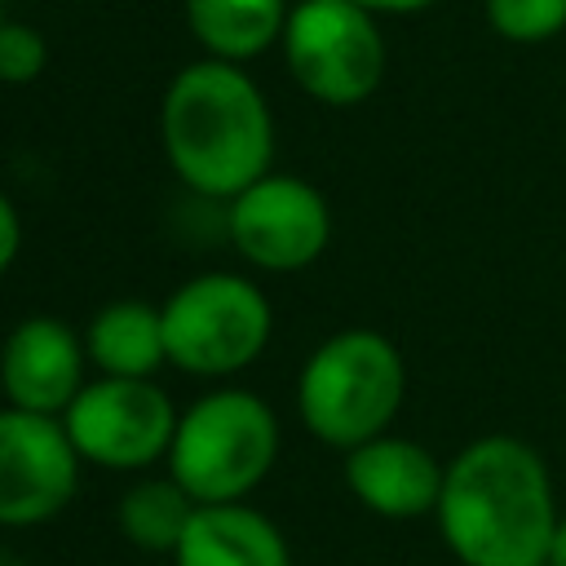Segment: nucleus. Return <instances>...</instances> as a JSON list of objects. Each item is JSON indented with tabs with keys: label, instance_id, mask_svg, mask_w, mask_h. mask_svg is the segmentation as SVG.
Returning a JSON list of instances; mask_svg holds the SVG:
<instances>
[{
	"label": "nucleus",
	"instance_id": "obj_1",
	"mask_svg": "<svg viewBox=\"0 0 566 566\" xmlns=\"http://www.w3.org/2000/svg\"><path fill=\"white\" fill-rule=\"evenodd\" d=\"M433 517L460 566H548L562 522L544 455L513 433H482L447 460Z\"/></svg>",
	"mask_w": 566,
	"mask_h": 566
},
{
	"label": "nucleus",
	"instance_id": "obj_2",
	"mask_svg": "<svg viewBox=\"0 0 566 566\" xmlns=\"http://www.w3.org/2000/svg\"><path fill=\"white\" fill-rule=\"evenodd\" d=\"M159 133L172 172L208 199H234L270 172V106L234 62L186 66L164 93Z\"/></svg>",
	"mask_w": 566,
	"mask_h": 566
},
{
	"label": "nucleus",
	"instance_id": "obj_3",
	"mask_svg": "<svg viewBox=\"0 0 566 566\" xmlns=\"http://www.w3.org/2000/svg\"><path fill=\"white\" fill-rule=\"evenodd\" d=\"M407 398V363L398 345L371 327L327 336L296 376L301 424L340 451L389 433Z\"/></svg>",
	"mask_w": 566,
	"mask_h": 566
},
{
	"label": "nucleus",
	"instance_id": "obj_4",
	"mask_svg": "<svg viewBox=\"0 0 566 566\" xmlns=\"http://www.w3.org/2000/svg\"><path fill=\"white\" fill-rule=\"evenodd\" d=\"M279 455V420L248 389H212L177 416L168 478L195 504L243 500Z\"/></svg>",
	"mask_w": 566,
	"mask_h": 566
},
{
	"label": "nucleus",
	"instance_id": "obj_5",
	"mask_svg": "<svg viewBox=\"0 0 566 566\" xmlns=\"http://www.w3.org/2000/svg\"><path fill=\"white\" fill-rule=\"evenodd\" d=\"M168 363L190 376H230L261 358L274 314L256 283L243 274H195L164 305Z\"/></svg>",
	"mask_w": 566,
	"mask_h": 566
},
{
	"label": "nucleus",
	"instance_id": "obj_6",
	"mask_svg": "<svg viewBox=\"0 0 566 566\" xmlns=\"http://www.w3.org/2000/svg\"><path fill=\"white\" fill-rule=\"evenodd\" d=\"M283 53L292 80L327 106L371 97L385 75V40L371 9L354 0H301L283 27Z\"/></svg>",
	"mask_w": 566,
	"mask_h": 566
},
{
	"label": "nucleus",
	"instance_id": "obj_7",
	"mask_svg": "<svg viewBox=\"0 0 566 566\" xmlns=\"http://www.w3.org/2000/svg\"><path fill=\"white\" fill-rule=\"evenodd\" d=\"M62 424L80 460L128 473L168 460L177 411L168 394L150 380L102 376L75 394V402L62 411Z\"/></svg>",
	"mask_w": 566,
	"mask_h": 566
},
{
	"label": "nucleus",
	"instance_id": "obj_8",
	"mask_svg": "<svg viewBox=\"0 0 566 566\" xmlns=\"http://www.w3.org/2000/svg\"><path fill=\"white\" fill-rule=\"evenodd\" d=\"M226 226L234 252L256 270H274V274L305 270L310 261L323 256L332 239L327 199L310 181L287 172H265L243 195H234Z\"/></svg>",
	"mask_w": 566,
	"mask_h": 566
},
{
	"label": "nucleus",
	"instance_id": "obj_9",
	"mask_svg": "<svg viewBox=\"0 0 566 566\" xmlns=\"http://www.w3.org/2000/svg\"><path fill=\"white\" fill-rule=\"evenodd\" d=\"M80 482V451L62 416L0 407V526H35L62 513Z\"/></svg>",
	"mask_w": 566,
	"mask_h": 566
},
{
	"label": "nucleus",
	"instance_id": "obj_10",
	"mask_svg": "<svg viewBox=\"0 0 566 566\" xmlns=\"http://www.w3.org/2000/svg\"><path fill=\"white\" fill-rule=\"evenodd\" d=\"M84 340L53 314L22 318L0 345V389L9 407L62 416L84 389Z\"/></svg>",
	"mask_w": 566,
	"mask_h": 566
},
{
	"label": "nucleus",
	"instance_id": "obj_11",
	"mask_svg": "<svg viewBox=\"0 0 566 566\" xmlns=\"http://www.w3.org/2000/svg\"><path fill=\"white\" fill-rule=\"evenodd\" d=\"M447 464L411 438L380 433L354 451H345V486L354 500L380 517H424L438 509Z\"/></svg>",
	"mask_w": 566,
	"mask_h": 566
},
{
	"label": "nucleus",
	"instance_id": "obj_12",
	"mask_svg": "<svg viewBox=\"0 0 566 566\" xmlns=\"http://www.w3.org/2000/svg\"><path fill=\"white\" fill-rule=\"evenodd\" d=\"M177 566H292L283 531L248 509L243 500L234 504H199L186 535L172 548Z\"/></svg>",
	"mask_w": 566,
	"mask_h": 566
},
{
	"label": "nucleus",
	"instance_id": "obj_13",
	"mask_svg": "<svg viewBox=\"0 0 566 566\" xmlns=\"http://www.w3.org/2000/svg\"><path fill=\"white\" fill-rule=\"evenodd\" d=\"M84 349H88V363L102 367V376L150 380V371L168 363L164 310L146 301H111L88 318Z\"/></svg>",
	"mask_w": 566,
	"mask_h": 566
},
{
	"label": "nucleus",
	"instance_id": "obj_14",
	"mask_svg": "<svg viewBox=\"0 0 566 566\" xmlns=\"http://www.w3.org/2000/svg\"><path fill=\"white\" fill-rule=\"evenodd\" d=\"M190 31L221 62H243L265 53L287 27L283 0H186Z\"/></svg>",
	"mask_w": 566,
	"mask_h": 566
},
{
	"label": "nucleus",
	"instance_id": "obj_15",
	"mask_svg": "<svg viewBox=\"0 0 566 566\" xmlns=\"http://www.w3.org/2000/svg\"><path fill=\"white\" fill-rule=\"evenodd\" d=\"M195 500L172 478H146L124 491L119 500V531L128 544L146 553H172L195 517Z\"/></svg>",
	"mask_w": 566,
	"mask_h": 566
},
{
	"label": "nucleus",
	"instance_id": "obj_16",
	"mask_svg": "<svg viewBox=\"0 0 566 566\" xmlns=\"http://www.w3.org/2000/svg\"><path fill=\"white\" fill-rule=\"evenodd\" d=\"M491 27L513 44H539L566 27V0H486Z\"/></svg>",
	"mask_w": 566,
	"mask_h": 566
},
{
	"label": "nucleus",
	"instance_id": "obj_17",
	"mask_svg": "<svg viewBox=\"0 0 566 566\" xmlns=\"http://www.w3.org/2000/svg\"><path fill=\"white\" fill-rule=\"evenodd\" d=\"M44 71V40L40 31L22 27V22H4L0 27V80L4 84H27Z\"/></svg>",
	"mask_w": 566,
	"mask_h": 566
},
{
	"label": "nucleus",
	"instance_id": "obj_18",
	"mask_svg": "<svg viewBox=\"0 0 566 566\" xmlns=\"http://www.w3.org/2000/svg\"><path fill=\"white\" fill-rule=\"evenodd\" d=\"M18 248H22V221H18V208H13V199L0 190V274L13 265Z\"/></svg>",
	"mask_w": 566,
	"mask_h": 566
},
{
	"label": "nucleus",
	"instance_id": "obj_19",
	"mask_svg": "<svg viewBox=\"0 0 566 566\" xmlns=\"http://www.w3.org/2000/svg\"><path fill=\"white\" fill-rule=\"evenodd\" d=\"M363 9H380V13H416V9H429L433 0H354Z\"/></svg>",
	"mask_w": 566,
	"mask_h": 566
},
{
	"label": "nucleus",
	"instance_id": "obj_20",
	"mask_svg": "<svg viewBox=\"0 0 566 566\" xmlns=\"http://www.w3.org/2000/svg\"><path fill=\"white\" fill-rule=\"evenodd\" d=\"M548 566H566V513L557 522V535H553V548H548Z\"/></svg>",
	"mask_w": 566,
	"mask_h": 566
},
{
	"label": "nucleus",
	"instance_id": "obj_21",
	"mask_svg": "<svg viewBox=\"0 0 566 566\" xmlns=\"http://www.w3.org/2000/svg\"><path fill=\"white\" fill-rule=\"evenodd\" d=\"M0 566H22V562H13L9 553H0Z\"/></svg>",
	"mask_w": 566,
	"mask_h": 566
},
{
	"label": "nucleus",
	"instance_id": "obj_22",
	"mask_svg": "<svg viewBox=\"0 0 566 566\" xmlns=\"http://www.w3.org/2000/svg\"><path fill=\"white\" fill-rule=\"evenodd\" d=\"M0 27H4V22H0Z\"/></svg>",
	"mask_w": 566,
	"mask_h": 566
}]
</instances>
